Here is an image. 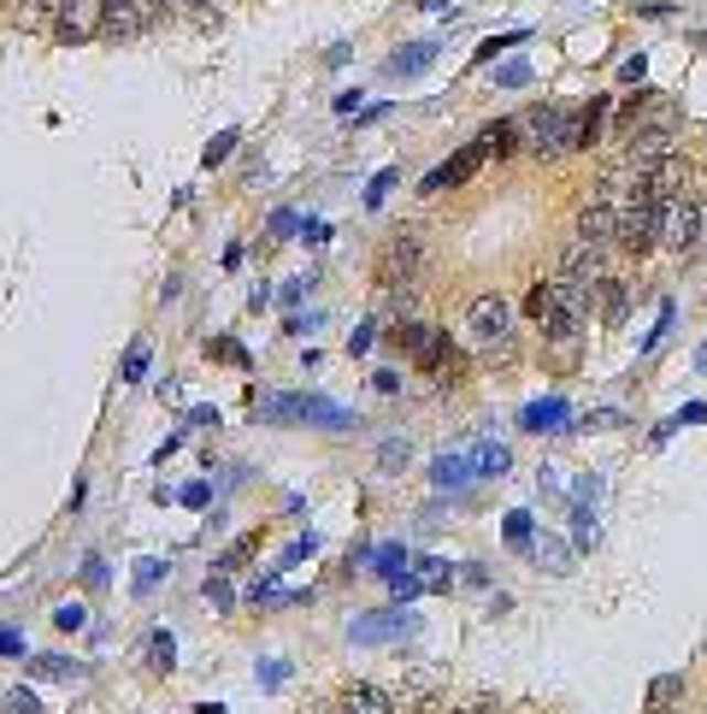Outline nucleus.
<instances>
[{"instance_id": "f257e3e1", "label": "nucleus", "mask_w": 707, "mask_h": 714, "mask_svg": "<svg viewBox=\"0 0 707 714\" xmlns=\"http://www.w3.org/2000/svg\"><path fill=\"white\" fill-rule=\"evenodd\" d=\"M465 343L484 354V361H513L519 354V343H513V308L495 290L465 308Z\"/></svg>"}, {"instance_id": "f03ea898", "label": "nucleus", "mask_w": 707, "mask_h": 714, "mask_svg": "<svg viewBox=\"0 0 707 714\" xmlns=\"http://www.w3.org/2000/svg\"><path fill=\"white\" fill-rule=\"evenodd\" d=\"M519 130H525V148H531V154H543V160L572 154V148H578V107H566V100L531 107V113L519 118Z\"/></svg>"}, {"instance_id": "7ed1b4c3", "label": "nucleus", "mask_w": 707, "mask_h": 714, "mask_svg": "<svg viewBox=\"0 0 707 714\" xmlns=\"http://www.w3.org/2000/svg\"><path fill=\"white\" fill-rule=\"evenodd\" d=\"M701 236H707V213H701V195H689L678 190L661 207V248L672 254H696L701 248Z\"/></svg>"}, {"instance_id": "20e7f679", "label": "nucleus", "mask_w": 707, "mask_h": 714, "mask_svg": "<svg viewBox=\"0 0 707 714\" xmlns=\"http://www.w3.org/2000/svg\"><path fill=\"white\" fill-rule=\"evenodd\" d=\"M661 207H666V201L643 183V190L619 207V248H625V254H649L654 243H661Z\"/></svg>"}, {"instance_id": "39448f33", "label": "nucleus", "mask_w": 707, "mask_h": 714, "mask_svg": "<svg viewBox=\"0 0 707 714\" xmlns=\"http://www.w3.org/2000/svg\"><path fill=\"white\" fill-rule=\"evenodd\" d=\"M419 266H425V243H419L413 231H401V236H389L384 260H377V284H384L389 296H395V290H413Z\"/></svg>"}, {"instance_id": "423d86ee", "label": "nucleus", "mask_w": 707, "mask_h": 714, "mask_svg": "<svg viewBox=\"0 0 707 714\" xmlns=\"http://www.w3.org/2000/svg\"><path fill=\"white\" fill-rule=\"evenodd\" d=\"M100 24H107V0H65V7L54 12V36H60L65 47L95 42Z\"/></svg>"}, {"instance_id": "0eeeda50", "label": "nucleus", "mask_w": 707, "mask_h": 714, "mask_svg": "<svg viewBox=\"0 0 707 714\" xmlns=\"http://www.w3.org/2000/svg\"><path fill=\"white\" fill-rule=\"evenodd\" d=\"M395 343H401L425 372H448V366H454V349H448V337L430 331V326H401V331H395Z\"/></svg>"}, {"instance_id": "6e6552de", "label": "nucleus", "mask_w": 707, "mask_h": 714, "mask_svg": "<svg viewBox=\"0 0 707 714\" xmlns=\"http://www.w3.org/2000/svg\"><path fill=\"white\" fill-rule=\"evenodd\" d=\"M490 154H484V148H460V154L454 160H448V166H437V172H425V183H419V195H442V190H454V183H465V178H472L478 172V166H484Z\"/></svg>"}, {"instance_id": "1a4fd4ad", "label": "nucleus", "mask_w": 707, "mask_h": 714, "mask_svg": "<svg viewBox=\"0 0 707 714\" xmlns=\"http://www.w3.org/2000/svg\"><path fill=\"white\" fill-rule=\"evenodd\" d=\"M407 632H413L407 608H384V615L354 620V643H395V638H407Z\"/></svg>"}, {"instance_id": "9d476101", "label": "nucleus", "mask_w": 707, "mask_h": 714, "mask_svg": "<svg viewBox=\"0 0 707 714\" xmlns=\"http://www.w3.org/2000/svg\"><path fill=\"white\" fill-rule=\"evenodd\" d=\"M142 24H148V7H142V0H107V24H100V36L130 42V36H142Z\"/></svg>"}, {"instance_id": "9b49d317", "label": "nucleus", "mask_w": 707, "mask_h": 714, "mask_svg": "<svg viewBox=\"0 0 707 714\" xmlns=\"http://www.w3.org/2000/svg\"><path fill=\"white\" fill-rule=\"evenodd\" d=\"M525 431H572V407H566V396H548V402H531L519 414Z\"/></svg>"}, {"instance_id": "f8f14e48", "label": "nucleus", "mask_w": 707, "mask_h": 714, "mask_svg": "<svg viewBox=\"0 0 707 714\" xmlns=\"http://www.w3.org/2000/svg\"><path fill=\"white\" fill-rule=\"evenodd\" d=\"M437 65V42H407V47H395V60L384 65V72L401 83V77H419V72H430Z\"/></svg>"}, {"instance_id": "ddd939ff", "label": "nucleus", "mask_w": 707, "mask_h": 714, "mask_svg": "<svg viewBox=\"0 0 707 714\" xmlns=\"http://www.w3.org/2000/svg\"><path fill=\"white\" fill-rule=\"evenodd\" d=\"M531 561H537V567L543 573H555V579H566V573H572V561H578V550H572V543H560V537H537V543H531Z\"/></svg>"}, {"instance_id": "4468645a", "label": "nucleus", "mask_w": 707, "mask_h": 714, "mask_svg": "<svg viewBox=\"0 0 707 714\" xmlns=\"http://www.w3.org/2000/svg\"><path fill=\"white\" fill-rule=\"evenodd\" d=\"M336 714H401V708H395V696H389V691H377V685H354V691H342Z\"/></svg>"}, {"instance_id": "2eb2a0df", "label": "nucleus", "mask_w": 707, "mask_h": 714, "mask_svg": "<svg viewBox=\"0 0 707 714\" xmlns=\"http://www.w3.org/2000/svg\"><path fill=\"white\" fill-rule=\"evenodd\" d=\"M472 479H478L472 455H437V461H430V484H437V490H465Z\"/></svg>"}, {"instance_id": "dca6fc26", "label": "nucleus", "mask_w": 707, "mask_h": 714, "mask_svg": "<svg viewBox=\"0 0 707 714\" xmlns=\"http://www.w3.org/2000/svg\"><path fill=\"white\" fill-rule=\"evenodd\" d=\"M631 308V284H619V278H601V290H596V319L601 326H619Z\"/></svg>"}, {"instance_id": "f3484780", "label": "nucleus", "mask_w": 707, "mask_h": 714, "mask_svg": "<svg viewBox=\"0 0 707 714\" xmlns=\"http://www.w3.org/2000/svg\"><path fill=\"white\" fill-rule=\"evenodd\" d=\"M519 118H502V125H490L484 136H478V148H484L490 160H507V154H519Z\"/></svg>"}, {"instance_id": "a211bd4d", "label": "nucleus", "mask_w": 707, "mask_h": 714, "mask_svg": "<svg viewBox=\"0 0 707 714\" xmlns=\"http://www.w3.org/2000/svg\"><path fill=\"white\" fill-rule=\"evenodd\" d=\"M301 419L307 425H331V431H349L354 414H342V407H331L324 396H301Z\"/></svg>"}, {"instance_id": "6ab92c4d", "label": "nucleus", "mask_w": 707, "mask_h": 714, "mask_svg": "<svg viewBox=\"0 0 707 714\" xmlns=\"http://www.w3.org/2000/svg\"><path fill=\"white\" fill-rule=\"evenodd\" d=\"M601 125H608V95H596L590 107H578V148H596Z\"/></svg>"}, {"instance_id": "aec40b11", "label": "nucleus", "mask_w": 707, "mask_h": 714, "mask_svg": "<svg viewBox=\"0 0 707 714\" xmlns=\"http://www.w3.org/2000/svg\"><path fill=\"white\" fill-rule=\"evenodd\" d=\"M507 467H513V455L502 444H478L472 449V472H478V479H502Z\"/></svg>"}, {"instance_id": "412c9836", "label": "nucleus", "mask_w": 707, "mask_h": 714, "mask_svg": "<svg viewBox=\"0 0 707 714\" xmlns=\"http://www.w3.org/2000/svg\"><path fill=\"white\" fill-rule=\"evenodd\" d=\"M502 537L513 543V550H525V555H531V543H537V520H531L525 508H513V514L502 520Z\"/></svg>"}, {"instance_id": "4be33fe9", "label": "nucleus", "mask_w": 707, "mask_h": 714, "mask_svg": "<svg viewBox=\"0 0 707 714\" xmlns=\"http://www.w3.org/2000/svg\"><path fill=\"white\" fill-rule=\"evenodd\" d=\"M684 425H707V402H689L684 414H672V419H661V425H654V431H649V444H666L672 431H684Z\"/></svg>"}, {"instance_id": "5701e85b", "label": "nucleus", "mask_w": 707, "mask_h": 714, "mask_svg": "<svg viewBox=\"0 0 707 714\" xmlns=\"http://www.w3.org/2000/svg\"><path fill=\"white\" fill-rule=\"evenodd\" d=\"M601 532H596V508L590 502H572V550H596Z\"/></svg>"}, {"instance_id": "b1692460", "label": "nucleus", "mask_w": 707, "mask_h": 714, "mask_svg": "<svg viewBox=\"0 0 707 714\" xmlns=\"http://www.w3.org/2000/svg\"><path fill=\"white\" fill-rule=\"evenodd\" d=\"M372 573H377V579H395V573H407V550H401V543H384V550H372Z\"/></svg>"}, {"instance_id": "393cba45", "label": "nucleus", "mask_w": 707, "mask_h": 714, "mask_svg": "<svg viewBox=\"0 0 707 714\" xmlns=\"http://www.w3.org/2000/svg\"><path fill=\"white\" fill-rule=\"evenodd\" d=\"M678 691H684V673H661V679L649 685V714H666V703H672Z\"/></svg>"}, {"instance_id": "a878e982", "label": "nucleus", "mask_w": 707, "mask_h": 714, "mask_svg": "<svg viewBox=\"0 0 707 714\" xmlns=\"http://www.w3.org/2000/svg\"><path fill=\"white\" fill-rule=\"evenodd\" d=\"M519 42H531V30H507V36H490V42H484V47H478V54H472V60H478V65H490L495 54H507V47H519Z\"/></svg>"}, {"instance_id": "bb28decb", "label": "nucleus", "mask_w": 707, "mask_h": 714, "mask_svg": "<svg viewBox=\"0 0 707 714\" xmlns=\"http://www.w3.org/2000/svg\"><path fill=\"white\" fill-rule=\"evenodd\" d=\"M672 326H678V308H672V301H661V319H654V331L643 337V354H654L672 337Z\"/></svg>"}, {"instance_id": "cd10ccee", "label": "nucleus", "mask_w": 707, "mask_h": 714, "mask_svg": "<svg viewBox=\"0 0 707 714\" xmlns=\"http://www.w3.org/2000/svg\"><path fill=\"white\" fill-rule=\"evenodd\" d=\"M419 585H425V590H448V585H454V579H448V561L425 555V561H419Z\"/></svg>"}, {"instance_id": "c85d7f7f", "label": "nucleus", "mask_w": 707, "mask_h": 714, "mask_svg": "<svg viewBox=\"0 0 707 714\" xmlns=\"http://www.w3.org/2000/svg\"><path fill=\"white\" fill-rule=\"evenodd\" d=\"M395 183H401V172H395V166H389V172H377V178L366 183V207H384V201H389V190H395Z\"/></svg>"}, {"instance_id": "c756f323", "label": "nucleus", "mask_w": 707, "mask_h": 714, "mask_svg": "<svg viewBox=\"0 0 707 714\" xmlns=\"http://www.w3.org/2000/svg\"><path fill=\"white\" fill-rule=\"evenodd\" d=\"M495 83H502V89H525V83H531V65H525V60L495 65Z\"/></svg>"}, {"instance_id": "7c9ffc66", "label": "nucleus", "mask_w": 707, "mask_h": 714, "mask_svg": "<svg viewBox=\"0 0 707 714\" xmlns=\"http://www.w3.org/2000/svg\"><path fill=\"white\" fill-rule=\"evenodd\" d=\"M231 148H236V130H218L213 142H206V154H201V166H224V160H231Z\"/></svg>"}, {"instance_id": "2f4dec72", "label": "nucleus", "mask_w": 707, "mask_h": 714, "mask_svg": "<svg viewBox=\"0 0 707 714\" xmlns=\"http://www.w3.org/2000/svg\"><path fill=\"white\" fill-rule=\"evenodd\" d=\"M260 414H266V419H301V402H296V396H266Z\"/></svg>"}, {"instance_id": "473e14b6", "label": "nucleus", "mask_w": 707, "mask_h": 714, "mask_svg": "<svg viewBox=\"0 0 707 714\" xmlns=\"http://www.w3.org/2000/svg\"><path fill=\"white\" fill-rule=\"evenodd\" d=\"M254 555V537H243V543H231V550L218 555V573H231V567H243V561Z\"/></svg>"}, {"instance_id": "72a5a7b5", "label": "nucleus", "mask_w": 707, "mask_h": 714, "mask_svg": "<svg viewBox=\"0 0 707 714\" xmlns=\"http://www.w3.org/2000/svg\"><path fill=\"white\" fill-rule=\"evenodd\" d=\"M83 620H89V615H83V603H65V608H54V626H60V632H77Z\"/></svg>"}, {"instance_id": "f704fd0d", "label": "nucleus", "mask_w": 707, "mask_h": 714, "mask_svg": "<svg viewBox=\"0 0 707 714\" xmlns=\"http://www.w3.org/2000/svg\"><path fill=\"white\" fill-rule=\"evenodd\" d=\"M0 708H7V714H36V696H30V691H7V703H0Z\"/></svg>"}, {"instance_id": "c9c22d12", "label": "nucleus", "mask_w": 707, "mask_h": 714, "mask_svg": "<svg viewBox=\"0 0 707 714\" xmlns=\"http://www.w3.org/2000/svg\"><path fill=\"white\" fill-rule=\"evenodd\" d=\"M65 673H72V661H60V656H42L36 661V679H65Z\"/></svg>"}, {"instance_id": "e433bc0d", "label": "nucleus", "mask_w": 707, "mask_h": 714, "mask_svg": "<svg viewBox=\"0 0 707 714\" xmlns=\"http://www.w3.org/2000/svg\"><path fill=\"white\" fill-rule=\"evenodd\" d=\"M160 561H142V567H136V590H153V585H160Z\"/></svg>"}, {"instance_id": "4c0bfd02", "label": "nucleus", "mask_w": 707, "mask_h": 714, "mask_svg": "<svg viewBox=\"0 0 707 714\" xmlns=\"http://www.w3.org/2000/svg\"><path fill=\"white\" fill-rule=\"evenodd\" d=\"M643 72H649V54H636V60L619 65V83H643Z\"/></svg>"}, {"instance_id": "58836bf2", "label": "nucleus", "mask_w": 707, "mask_h": 714, "mask_svg": "<svg viewBox=\"0 0 707 714\" xmlns=\"http://www.w3.org/2000/svg\"><path fill=\"white\" fill-rule=\"evenodd\" d=\"M142 372H148V349L136 343V349H130V361H125V379L136 384V379H142Z\"/></svg>"}, {"instance_id": "ea45409f", "label": "nucleus", "mask_w": 707, "mask_h": 714, "mask_svg": "<svg viewBox=\"0 0 707 714\" xmlns=\"http://www.w3.org/2000/svg\"><path fill=\"white\" fill-rule=\"evenodd\" d=\"M372 390L377 396H395V390H401V372H372Z\"/></svg>"}, {"instance_id": "a19ab883", "label": "nucleus", "mask_w": 707, "mask_h": 714, "mask_svg": "<svg viewBox=\"0 0 707 714\" xmlns=\"http://www.w3.org/2000/svg\"><path fill=\"white\" fill-rule=\"evenodd\" d=\"M372 337H377V326H372V319H366V326H360V331L349 337V354H366V349H372Z\"/></svg>"}, {"instance_id": "79ce46f5", "label": "nucleus", "mask_w": 707, "mask_h": 714, "mask_svg": "<svg viewBox=\"0 0 707 714\" xmlns=\"http://www.w3.org/2000/svg\"><path fill=\"white\" fill-rule=\"evenodd\" d=\"M83 585H107V567H100V555L83 561Z\"/></svg>"}, {"instance_id": "37998d69", "label": "nucleus", "mask_w": 707, "mask_h": 714, "mask_svg": "<svg viewBox=\"0 0 707 714\" xmlns=\"http://www.w3.org/2000/svg\"><path fill=\"white\" fill-rule=\"evenodd\" d=\"M206 597H213L218 608H231V585H224V579H218V573H213V579H206Z\"/></svg>"}, {"instance_id": "c03bdc74", "label": "nucleus", "mask_w": 707, "mask_h": 714, "mask_svg": "<svg viewBox=\"0 0 707 714\" xmlns=\"http://www.w3.org/2000/svg\"><path fill=\"white\" fill-rule=\"evenodd\" d=\"M0 656H24V638L19 632H0Z\"/></svg>"}, {"instance_id": "a18cd8bd", "label": "nucleus", "mask_w": 707, "mask_h": 714, "mask_svg": "<svg viewBox=\"0 0 707 714\" xmlns=\"http://www.w3.org/2000/svg\"><path fill=\"white\" fill-rule=\"evenodd\" d=\"M189 425H218V407H189Z\"/></svg>"}, {"instance_id": "49530a36", "label": "nucleus", "mask_w": 707, "mask_h": 714, "mask_svg": "<svg viewBox=\"0 0 707 714\" xmlns=\"http://www.w3.org/2000/svg\"><path fill=\"white\" fill-rule=\"evenodd\" d=\"M171 656H178V650H171V638H153V661H160V668H171Z\"/></svg>"}, {"instance_id": "de8ad7c7", "label": "nucleus", "mask_w": 707, "mask_h": 714, "mask_svg": "<svg viewBox=\"0 0 707 714\" xmlns=\"http://www.w3.org/2000/svg\"><path fill=\"white\" fill-rule=\"evenodd\" d=\"M407 461V444H384V467H401Z\"/></svg>"}, {"instance_id": "09e8293b", "label": "nucleus", "mask_w": 707, "mask_h": 714, "mask_svg": "<svg viewBox=\"0 0 707 714\" xmlns=\"http://www.w3.org/2000/svg\"><path fill=\"white\" fill-rule=\"evenodd\" d=\"M419 12H448L454 19V0H419Z\"/></svg>"}, {"instance_id": "8fccbe9b", "label": "nucleus", "mask_w": 707, "mask_h": 714, "mask_svg": "<svg viewBox=\"0 0 707 714\" xmlns=\"http://www.w3.org/2000/svg\"><path fill=\"white\" fill-rule=\"evenodd\" d=\"M30 7H42V12H60V7H65V0H30Z\"/></svg>"}, {"instance_id": "3c124183", "label": "nucleus", "mask_w": 707, "mask_h": 714, "mask_svg": "<svg viewBox=\"0 0 707 714\" xmlns=\"http://www.w3.org/2000/svg\"><path fill=\"white\" fill-rule=\"evenodd\" d=\"M142 7H148V19H160V12H165V0H142Z\"/></svg>"}, {"instance_id": "603ef678", "label": "nucleus", "mask_w": 707, "mask_h": 714, "mask_svg": "<svg viewBox=\"0 0 707 714\" xmlns=\"http://www.w3.org/2000/svg\"><path fill=\"white\" fill-rule=\"evenodd\" d=\"M195 714H224V703H195Z\"/></svg>"}, {"instance_id": "864d4df0", "label": "nucleus", "mask_w": 707, "mask_h": 714, "mask_svg": "<svg viewBox=\"0 0 707 714\" xmlns=\"http://www.w3.org/2000/svg\"><path fill=\"white\" fill-rule=\"evenodd\" d=\"M696 366H701V372H707V343H701V349H696Z\"/></svg>"}, {"instance_id": "5fc2aeb1", "label": "nucleus", "mask_w": 707, "mask_h": 714, "mask_svg": "<svg viewBox=\"0 0 707 714\" xmlns=\"http://www.w3.org/2000/svg\"><path fill=\"white\" fill-rule=\"evenodd\" d=\"M189 7H213V0H189Z\"/></svg>"}, {"instance_id": "6e6d98bb", "label": "nucleus", "mask_w": 707, "mask_h": 714, "mask_svg": "<svg viewBox=\"0 0 707 714\" xmlns=\"http://www.w3.org/2000/svg\"><path fill=\"white\" fill-rule=\"evenodd\" d=\"M678 714H684V708H678Z\"/></svg>"}]
</instances>
